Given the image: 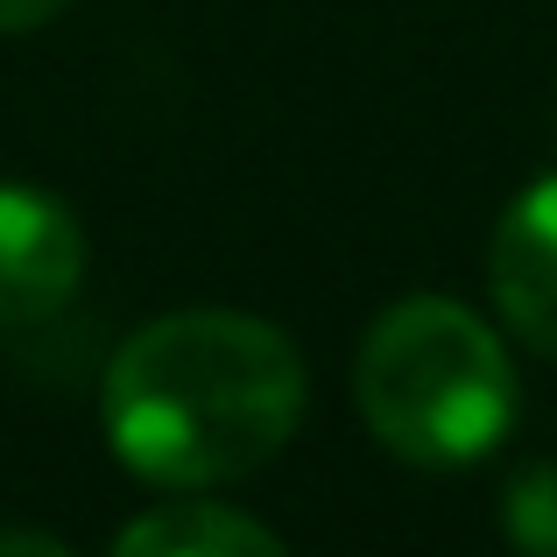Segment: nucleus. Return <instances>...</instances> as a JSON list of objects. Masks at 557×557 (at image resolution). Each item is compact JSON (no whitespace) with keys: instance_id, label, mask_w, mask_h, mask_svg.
<instances>
[{"instance_id":"nucleus-1","label":"nucleus","mask_w":557,"mask_h":557,"mask_svg":"<svg viewBox=\"0 0 557 557\" xmlns=\"http://www.w3.org/2000/svg\"><path fill=\"white\" fill-rule=\"evenodd\" d=\"M311 374L283 325L255 311H163L135 325L99 381L113 459L163 494H212L261 473L297 437Z\"/></svg>"},{"instance_id":"nucleus-2","label":"nucleus","mask_w":557,"mask_h":557,"mask_svg":"<svg viewBox=\"0 0 557 557\" xmlns=\"http://www.w3.org/2000/svg\"><path fill=\"white\" fill-rule=\"evenodd\" d=\"M354 403L381 451L423 473H459L516 423V360L459 297H403L360 339Z\"/></svg>"},{"instance_id":"nucleus-3","label":"nucleus","mask_w":557,"mask_h":557,"mask_svg":"<svg viewBox=\"0 0 557 557\" xmlns=\"http://www.w3.org/2000/svg\"><path fill=\"white\" fill-rule=\"evenodd\" d=\"M85 283V226L36 184H0V332L50 325Z\"/></svg>"},{"instance_id":"nucleus-4","label":"nucleus","mask_w":557,"mask_h":557,"mask_svg":"<svg viewBox=\"0 0 557 557\" xmlns=\"http://www.w3.org/2000/svg\"><path fill=\"white\" fill-rule=\"evenodd\" d=\"M487 289L502 325L530 354L557 360V170L502 212L487 240Z\"/></svg>"},{"instance_id":"nucleus-5","label":"nucleus","mask_w":557,"mask_h":557,"mask_svg":"<svg viewBox=\"0 0 557 557\" xmlns=\"http://www.w3.org/2000/svg\"><path fill=\"white\" fill-rule=\"evenodd\" d=\"M121 557H275L283 530L261 516H240L226 502H163L113 536Z\"/></svg>"},{"instance_id":"nucleus-6","label":"nucleus","mask_w":557,"mask_h":557,"mask_svg":"<svg viewBox=\"0 0 557 557\" xmlns=\"http://www.w3.org/2000/svg\"><path fill=\"white\" fill-rule=\"evenodd\" d=\"M502 530H508V544H522L536 557H557V459H536L508 480Z\"/></svg>"},{"instance_id":"nucleus-7","label":"nucleus","mask_w":557,"mask_h":557,"mask_svg":"<svg viewBox=\"0 0 557 557\" xmlns=\"http://www.w3.org/2000/svg\"><path fill=\"white\" fill-rule=\"evenodd\" d=\"M71 0H0V36H28V28L57 22Z\"/></svg>"},{"instance_id":"nucleus-8","label":"nucleus","mask_w":557,"mask_h":557,"mask_svg":"<svg viewBox=\"0 0 557 557\" xmlns=\"http://www.w3.org/2000/svg\"><path fill=\"white\" fill-rule=\"evenodd\" d=\"M0 557H71V544L50 530H0Z\"/></svg>"}]
</instances>
